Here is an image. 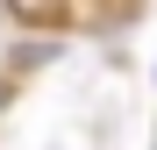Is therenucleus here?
<instances>
[{"label": "nucleus", "instance_id": "nucleus-1", "mask_svg": "<svg viewBox=\"0 0 157 150\" xmlns=\"http://www.w3.org/2000/svg\"><path fill=\"white\" fill-rule=\"evenodd\" d=\"M150 150H157V143H150Z\"/></svg>", "mask_w": 157, "mask_h": 150}]
</instances>
